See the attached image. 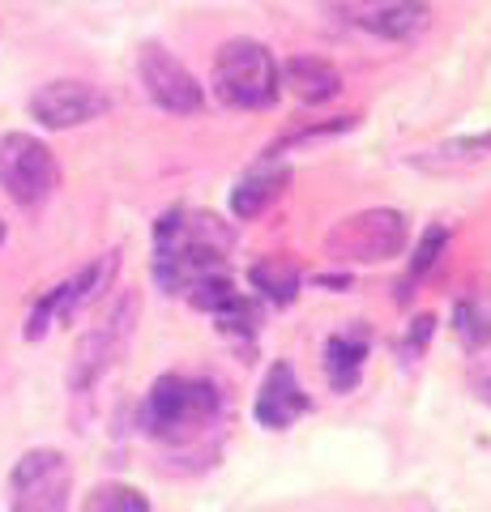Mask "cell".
Returning <instances> with one entry per match:
<instances>
[{"label":"cell","instance_id":"1","mask_svg":"<svg viewBox=\"0 0 491 512\" xmlns=\"http://www.w3.org/2000/svg\"><path fill=\"white\" fill-rule=\"evenodd\" d=\"M235 248L231 222L210 210H167L154 222V278L167 295H184L210 274H227Z\"/></svg>","mask_w":491,"mask_h":512},{"label":"cell","instance_id":"2","mask_svg":"<svg viewBox=\"0 0 491 512\" xmlns=\"http://www.w3.org/2000/svg\"><path fill=\"white\" fill-rule=\"evenodd\" d=\"M218 414H223V393L201 376H158L141 402V427L146 436L163 444H193L205 436Z\"/></svg>","mask_w":491,"mask_h":512},{"label":"cell","instance_id":"3","mask_svg":"<svg viewBox=\"0 0 491 512\" xmlns=\"http://www.w3.org/2000/svg\"><path fill=\"white\" fill-rule=\"evenodd\" d=\"M214 94L223 107L235 111H265L278 99V60L269 56V47L257 39H231L218 47L214 56Z\"/></svg>","mask_w":491,"mask_h":512},{"label":"cell","instance_id":"4","mask_svg":"<svg viewBox=\"0 0 491 512\" xmlns=\"http://www.w3.org/2000/svg\"><path fill=\"white\" fill-rule=\"evenodd\" d=\"M406 239H410V222L402 210H359L346 214L325 235V252L334 261L376 265V261H393L406 248Z\"/></svg>","mask_w":491,"mask_h":512},{"label":"cell","instance_id":"5","mask_svg":"<svg viewBox=\"0 0 491 512\" xmlns=\"http://www.w3.org/2000/svg\"><path fill=\"white\" fill-rule=\"evenodd\" d=\"M73 466L56 448H30L9 474V512H69Z\"/></svg>","mask_w":491,"mask_h":512},{"label":"cell","instance_id":"6","mask_svg":"<svg viewBox=\"0 0 491 512\" xmlns=\"http://www.w3.org/2000/svg\"><path fill=\"white\" fill-rule=\"evenodd\" d=\"M60 184L56 154L30 133H9L0 137V188L9 192L18 205L35 210Z\"/></svg>","mask_w":491,"mask_h":512},{"label":"cell","instance_id":"7","mask_svg":"<svg viewBox=\"0 0 491 512\" xmlns=\"http://www.w3.org/2000/svg\"><path fill=\"white\" fill-rule=\"evenodd\" d=\"M133 325H137V295L129 291V295H124L116 308H112V316H107L103 325H94L86 338L77 342V350H73V372H69L73 393H86V389H94V384H99V376L124 355Z\"/></svg>","mask_w":491,"mask_h":512},{"label":"cell","instance_id":"8","mask_svg":"<svg viewBox=\"0 0 491 512\" xmlns=\"http://www.w3.org/2000/svg\"><path fill=\"white\" fill-rule=\"evenodd\" d=\"M329 5H334V13L346 26L363 30V35H376V39H389V43L415 39L432 22L427 0H329Z\"/></svg>","mask_w":491,"mask_h":512},{"label":"cell","instance_id":"9","mask_svg":"<svg viewBox=\"0 0 491 512\" xmlns=\"http://www.w3.org/2000/svg\"><path fill=\"white\" fill-rule=\"evenodd\" d=\"M137 73H141V86H146L150 103H158L171 116H193L201 111L205 94L197 86V77L184 69V60H176L163 43H146L137 56Z\"/></svg>","mask_w":491,"mask_h":512},{"label":"cell","instance_id":"10","mask_svg":"<svg viewBox=\"0 0 491 512\" xmlns=\"http://www.w3.org/2000/svg\"><path fill=\"white\" fill-rule=\"evenodd\" d=\"M116 261H120V252H103L99 261L86 265L77 278L60 282L56 291H47V299H43L39 308H35V316H30L26 338H43L52 320H73L77 312L86 308V303L99 299V295L107 291V286H112V278H116Z\"/></svg>","mask_w":491,"mask_h":512},{"label":"cell","instance_id":"11","mask_svg":"<svg viewBox=\"0 0 491 512\" xmlns=\"http://www.w3.org/2000/svg\"><path fill=\"white\" fill-rule=\"evenodd\" d=\"M107 111V94L90 82H77V77H60V82H47L43 90H35L30 99V116L43 128H77L90 124Z\"/></svg>","mask_w":491,"mask_h":512},{"label":"cell","instance_id":"12","mask_svg":"<svg viewBox=\"0 0 491 512\" xmlns=\"http://www.w3.org/2000/svg\"><path fill=\"white\" fill-rule=\"evenodd\" d=\"M312 402L304 393V384L295 380V372L287 363H269V372L261 380V393H257V423L269 431H287L299 414H308Z\"/></svg>","mask_w":491,"mask_h":512},{"label":"cell","instance_id":"13","mask_svg":"<svg viewBox=\"0 0 491 512\" xmlns=\"http://www.w3.org/2000/svg\"><path fill=\"white\" fill-rule=\"evenodd\" d=\"M368 329L355 325L346 333H334L321 350V367H325V380L334 393H351L359 376H363V363H368Z\"/></svg>","mask_w":491,"mask_h":512},{"label":"cell","instance_id":"14","mask_svg":"<svg viewBox=\"0 0 491 512\" xmlns=\"http://www.w3.org/2000/svg\"><path fill=\"white\" fill-rule=\"evenodd\" d=\"M278 82L287 86L299 103H329L342 90V73L321 56H295L278 69Z\"/></svg>","mask_w":491,"mask_h":512},{"label":"cell","instance_id":"15","mask_svg":"<svg viewBox=\"0 0 491 512\" xmlns=\"http://www.w3.org/2000/svg\"><path fill=\"white\" fill-rule=\"evenodd\" d=\"M287 167H278V163H261V167H252L240 184L231 188V214L235 218H261L269 205H274L282 197V188H287Z\"/></svg>","mask_w":491,"mask_h":512},{"label":"cell","instance_id":"16","mask_svg":"<svg viewBox=\"0 0 491 512\" xmlns=\"http://www.w3.org/2000/svg\"><path fill=\"white\" fill-rule=\"evenodd\" d=\"M453 333H457V342H462L466 350L491 346V286L487 282L470 286L466 295H457V303H453Z\"/></svg>","mask_w":491,"mask_h":512},{"label":"cell","instance_id":"17","mask_svg":"<svg viewBox=\"0 0 491 512\" xmlns=\"http://www.w3.org/2000/svg\"><path fill=\"white\" fill-rule=\"evenodd\" d=\"M248 282L257 286L269 303L287 308V303H295V295H299V265L291 256H261V261L248 269Z\"/></svg>","mask_w":491,"mask_h":512},{"label":"cell","instance_id":"18","mask_svg":"<svg viewBox=\"0 0 491 512\" xmlns=\"http://www.w3.org/2000/svg\"><path fill=\"white\" fill-rule=\"evenodd\" d=\"M82 512H150V500L141 495L137 487H124V483H103L90 491V500Z\"/></svg>","mask_w":491,"mask_h":512},{"label":"cell","instance_id":"19","mask_svg":"<svg viewBox=\"0 0 491 512\" xmlns=\"http://www.w3.org/2000/svg\"><path fill=\"white\" fill-rule=\"evenodd\" d=\"M445 244H449V231L445 227H436V231H427L423 235V244H419V256H415V265H410V278H427L432 269L440 265V252H445Z\"/></svg>","mask_w":491,"mask_h":512},{"label":"cell","instance_id":"20","mask_svg":"<svg viewBox=\"0 0 491 512\" xmlns=\"http://www.w3.org/2000/svg\"><path fill=\"white\" fill-rule=\"evenodd\" d=\"M432 325H436L432 316H419V320H415V329H410V338L402 342V350H410V355H419V350H423V342L432 338Z\"/></svg>","mask_w":491,"mask_h":512},{"label":"cell","instance_id":"21","mask_svg":"<svg viewBox=\"0 0 491 512\" xmlns=\"http://www.w3.org/2000/svg\"><path fill=\"white\" fill-rule=\"evenodd\" d=\"M0 244H5V222H0Z\"/></svg>","mask_w":491,"mask_h":512}]
</instances>
